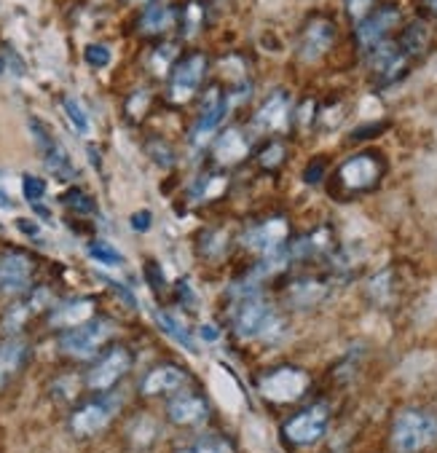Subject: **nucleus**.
Here are the masks:
<instances>
[{
  "instance_id": "f257e3e1",
  "label": "nucleus",
  "mask_w": 437,
  "mask_h": 453,
  "mask_svg": "<svg viewBox=\"0 0 437 453\" xmlns=\"http://www.w3.org/2000/svg\"><path fill=\"white\" fill-rule=\"evenodd\" d=\"M387 156L376 148L357 150L352 156H346L335 169H333V194L341 199H357L381 186V180L387 177Z\"/></svg>"
},
{
  "instance_id": "f03ea898",
  "label": "nucleus",
  "mask_w": 437,
  "mask_h": 453,
  "mask_svg": "<svg viewBox=\"0 0 437 453\" xmlns=\"http://www.w3.org/2000/svg\"><path fill=\"white\" fill-rule=\"evenodd\" d=\"M389 442L397 453H421L437 442V413L432 408H402L392 418Z\"/></svg>"
},
{
  "instance_id": "7ed1b4c3",
  "label": "nucleus",
  "mask_w": 437,
  "mask_h": 453,
  "mask_svg": "<svg viewBox=\"0 0 437 453\" xmlns=\"http://www.w3.org/2000/svg\"><path fill=\"white\" fill-rule=\"evenodd\" d=\"M234 330L242 338H274L285 330V322L264 296L249 293L234 309Z\"/></svg>"
},
{
  "instance_id": "20e7f679",
  "label": "nucleus",
  "mask_w": 437,
  "mask_h": 453,
  "mask_svg": "<svg viewBox=\"0 0 437 453\" xmlns=\"http://www.w3.org/2000/svg\"><path fill=\"white\" fill-rule=\"evenodd\" d=\"M116 333V325L108 317H92L75 327H67L59 335V351L65 357L73 359H89L95 354H100V349L111 341V335Z\"/></svg>"
},
{
  "instance_id": "39448f33",
  "label": "nucleus",
  "mask_w": 437,
  "mask_h": 453,
  "mask_svg": "<svg viewBox=\"0 0 437 453\" xmlns=\"http://www.w3.org/2000/svg\"><path fill=\"white\" fill-rule=\"evenodd\" d=\"M338 22L327 14H314L306 19V25L298 30V41H295V54L303 65H314L319 59H325L335 43H338Z\"/></svg>"
},
{
  "instance_id": "423d86ee",
  "label": "nucleus",
  "mask_w": 437,
  "mask_h": 453,
  "mask_svg": "<svg viewBox=\"0 0 437 453\" xmlns=\"http://www.w3.org/2000/svg\"><path fill=\"white\" fill-rule=\"evenodd\" d=\"M365 65H368V73H371V81L376 88H389L395 83H400L402 78H408V73L413 70V59L405 57V51L397 46L395 38L379 43L373 51H368L365 57Z\"/></svg>"
},
{
  "instance_id": "0eeeda50",
  "label": "nucleus",
  "mask_w": 437,
  "mask_h": 453,
  "mask_svg": "<svg viewBox=\"0 0 437 453\" xmlns=\"http://www.w3.org/2000/svg\"><path fill=\"white\" fill-rule=\"evenodd\" d=\"M402 27V9L397 4H392V0H387V4H381L373 14H368L360 25H355V49L365 57L368 51H373L379 43L395 38V33Z\"/></svg>"
},
{
  "instance_id": "6e6552de",
  "label": "nucleus",
  "mask_w": 437,
  "mask_h": 453,
  "mask_svg": "<svg viewBox=\"0 0 437 453\" xmlns=\"http://www.w3.org/2000/svg\"><path fill=\"white\" fill-rule=\"evenodd\" d=\"M210 70V59L204 51H191L183 59L174 62L169 81H166V95L174 105H183L188 100H194V95L202 88L204 78Z\"/></svg>"
},
{
  "instance_id": "1a4fd4ad",
  "label": "nucleus",
  "mask_w": 437,
  "mask_h": 453,
  "mask_svg": "<svg viewBox=\"0 0 437 453\" xmlns=\"http://www.w3.org/2000/svg\"><path fill=\"white\" fill-rule=\"evenodd\" d=\"M132 371V351L121 343L111 346L108 351H103L97 357V362L92 365L89 376H86V387L95 392H108L113 389L126 373Z\"/></svg>"
},
{
  "instance_id": "9d476101",
  "label": "nucleus",
  "mask_w": 437,
  "mask_h": 453,
  "mask_svg": "<svg viewBox=\"0 0 437 453\" xmlns=\"http://www.w3.org/2000/svg\"><path fill=\"white\" fill-rule=\"evenodd\" d=\"M231 111V95L223 92V86H210L207 95H204V103H202V113L196 116L194 121V129H191V142L199 148V145H207L212 140V134L220 129L223 119L228 116Z\"/></svg>"
},
{
  "instance_id": "9b49d317",
  "label": "nucleus",
  "mask_w": 437,
  "mask_h": 453,
  "mask_svg": "<svg viewBox=\"0 0 437 453\" xmlns=\"http://www.w3.org/2000/svg\"><path fill=\"white\" fill-rule=\"evenodd\" d=\"M327 426H330V411H327V405L317 403V405H309V408L298 411L295 416H290L285 421L282 432L293 445H314L325 437Z\"/></svg>"
},
{
  "instance_id": "f8f14e48",
  "label": "nucleus",
  "mask_w": 437,
  "mask_h": 453,
  "mask_svg": "<svg viewBox=\"0 0 437 453\" xmlns=\"http://www.w3.org/2000/svg\"><path fill=\"white\" fill-rule=\"evenodd\" d=\"M35 274V263L27 252L6 250L0 255V296H22Z\"/></svg>"
},
{
  "instance_id": "ddd939ff",
  "label": "nucleus",
  "mask_w": 437,
  "mask_h": 453,
  "mask_svg": "<svg viewBox=\"0 0 437 453\" xmlns=\"http://www.w3.org/2000/svg\"><path fill=\"white\" fill-rule=\"evenodd\" d=\"M30 134H33V140H35V145H38V150H41V156H43V161L49 166V172L54 177H59V180H73L75 166H73L67 150L59 145V140L46 129V124L41 119H30Z\"/></svg>"
},
{
  "instance_id": "4468645a",
  "label": "nucleus",
  "mask_w": 437,
  "mask_h": 453,
  "mask_svg": "<svg viewBox=\"0 0 437 453\" xmlns=\"http://www.w3.org/2000/svg\"><path fill=\"white\" fill-rule=\"evenodd\" d=\"M309 389V376L301 368H280L260 381V395L272 403H295Z\"/></svg>"
},
{
  "instance_id": "2eb2a0df",
  "label": "nucleus",
  "mask_w": 437,
  "mask_h": 453,
  "mask_svg": "<svg viewBox=\"0 0 437 453\" xmlns=\"http://www.w3.org/2000/svg\"><path fill=\"white\" fill-rule=\"evenodd\" d=\"M293 100L285 88H277L272 92L260 108L255 111L252 116V129L255 132H280V129H288L293 127Z\"/></svg>"
},
{
  "instance_id": "dca6fc26",
  "label": "nucleus",
  "mask_w": 437,
  "mask_h": 453,
  "mask_svg": "<svg viewBox=\"0 0 437 453\" xmlns=\"http://www.w3.org/2000/svg\"><path fill=\"white\" fill-rule=\"evenodd\" d=\"M116 411H119V403H111V397L108 400L83 403L70 416V432L75 437H95V434H100L111 424V418H113Z\"/></svg>"
},
{
  "instance_id": "f3484780",
  "label": "nucleus",
  "mask_w": 437,
  "mask_h": 453,
  "mask_svg": "<svg viewBox=\"0 0 437 453\" xmlns=\"http://www.w3.org/2000/svg\"><path fill=\"white\" fill-rule=\"evenodd\" d=\"M242 242H244L249 250L260 252V255H269V252H277V250L288 247L290 231H288V223H285L282 218H269V220H264V223H257V226L247 228L244 236H242Z\"/></svg>"
},
{
  "instance_id": "a211bd4d",
  "label": "nucleus",
  "mask_w": 437,
  "mask_h": 453,
  "mask_svg": "<svg viewBox=\"0 0 437 453\" xmlns=\"http://www.w3.org/2000/svg\"><path fill=\"white\" fill-rule=\"evenodd\" d=\"M166 416L178 426H196L210 418V403L199 392H180L166 403Z\"/></svg>"
},
{
  "instance_id": "6ab92c4d",
  "label": "nucleus",
  "mask_w": 437,
  "mask_h": 453,
  "mask_svg": "<svg viewBox=\"0 0 437 453\" xmlns=\"http://www.w3.org/2000/svg\"><path fill=\"white\" fill-rule=\"evenodd\" d=\"M327 296H330V285L322 277H298L290 282V288L285 293L288 306L295 311H309V309L319 306Z\"/></svg>"
},
{
  "instance_id": "aec40b11",
  "label": "nucleus",
  "mask_w": 437,
  "mask_h": 453,
  "mask_svg": "<svg viewBox=\"0 0 437 453\" xmlns=\"http://www.w3.org/2000/svg\"><path fill=\"white\" fill-rule=\"evenodd\" d=\"M395 41L405 51V57L418 62V59H424L432 51V27H429L426 19L416 17L410 22H402V27L397 30Z\"/></svg>"
},
{
  "instance_id": "412c9836",
  "label": "nucleus",
  "mask_w": 437,
  "mask_h": 453,
  "mask_svg": "<svg viewBox=\"0 0 437 453\" xmlns=\"http://www.w3.org/2000/svg\"><path fill=\"white\" fill-rule=\"evenodd\" d=\"M186 379H188V373L178 365H158L140 381V395L142 397L172 395L186 384Z\"/></svg>"
},
{
  "instance_id": "4be33fe9",
  "label": "nucleus",
  "mask_w": 437,
  "mask_h": 453,
  "mask_svg": "<svg viewBox=\"0 0 437 453\" xmlns=\"http://www.w3.org/2000/svg\"><path fill=\"white\" fill-rule=\"evenodd\" d=\"M30 359V343L22 335H9L0 341V389H4Z\"/></svg>"
},
{
  "instance_id": "5701e85b",
  "label": "nucleus",
  "mask_w": 437,
  "mask_h": 453,
  "mask_svg": "<svg viewBox=\"0 0 437 453\" xmlns=\"http://www.w3.org/2000/svg\"><path fill=\"white\" fill-rule=\"evenodd\" d=\"M249 150H252L249 137H247L242 129H236V127H231L228 132H223V134L218 137L215 148H212L215 161H218V164H223V166H231V164L244 161V158L249 156Z\"/></svg>"
},
{
  "instance_id": "b1692460",
  "label": "nucleus",
  "mask_w": 437,
  "mask_h": 453,
  "mask_svg": "<svg viewBox=\"0 0 437 453\" xmlns=\"http://www.w3.org/2000/svg\"><path fill=\"white\" fill-rule=\"evenodd\" d=\"M95 317V301L92 298H75L70 303H62L59 309L51 311V325L54 327H75L86 319Z\"/></svg>"
},
{
  "instance_id": "393cba45",
  "label": "nucleus",
  "mask_w": 437,
  "mask_h": 453,
  "mask_svg": "<svg viewBox=\"0 0 437 453\" xmlns=\"http://www.w3.org/2000/svg\"><path fill=\"white\" fill-rule=\"evenodd\" d=\"M174 22H178V12H174L169 4H150L140 17V30L148 35H161Z\"/></svg>"
},
{
  "instance_id": "a878e982",
  "label": "nucleus",
  "mask_w": 437,
  "mask_h": 453,
  "mask_svg": "<svg viewBox=\"0 0 437 453\" xmlns=\"http://www.w3.org/2000/svg\"><path fill=\"white\" fill-rule=\"evenodd\" d=\"M288 156H290L288 142H285V140H277V137L266 140L264 145H260V148L255 150V161L260 164V169H269V172L280 169V166L288 161Z\"/></svg>"
},
{
  "instance_id": "bb28decb",
  "label": "nucleus",
  "mask_w": 437,
  "mask_h": 453,
  "mask_svg": "<svg viewBox=\"0 0 437 453\" xmlns=\"http://www.w3.org/2000/svg\"><path fill=\"white\" fill-rule=\"evenodd\" d=\"M397 290V277H395V268H381L379 274H373L368 280V296L376 298L379 303H387L395 298Z\"/></svg>"
},
{
  "instance_id": "cd10ccee",
  "label": "nucleus",
  "mask_w": 437,
  "mask_h": 453,
  "mask_svg": "<svg viewBox=\"0 0 437 453\" xmlns=\"http://www.w3.org/2000/svg\"><path fill=\"white\" fill-rule=\"evenodd\" d=\"M156 322H158V327L172 338V341H178L180 346H186L188 351H196V343H194V338H191V333H188V327L183 325V322H178L172 314H166V311H156Z\"/></svg>"
},
{
  "instance_id": "c85d7f7f",
  "label": "nucleus",
  "mask_w": 437,
  "mask_h": 453,
  "mask_svg": "<svg viewBox=\"0 0 437 453\" xmlns=\"http://www.w3.org/2000/svg\"><path fill=\"white\" fill-rule=\"evenodd\" d=\"M178 453H236V448H234V440L231 437L210 434V437H202V440L180 448Z\"/></svg>"
},
{
  "instance_id": "c756f323",
  "label": "nucleus",
  "mask_w": 437,
  "mask_h": 453,
  "mask_svg": "<svg viewBox=\"0 0 437 453\" xmlns=\"http://www.w3.org/2000/svg\"><path fill=\"white\" fill-rule=\"evenodd\" d=\"M145 153L158 166H172L174 161H178V153H174V148L166 140H161V137H148L145 140Z\"/></svg>"
},
{
  "instance_id": "7c9ffc66",
  "label": "nucleus",
  "mask_w": 437,
  "mask_h": 453,
  "mask_svg": "<svg viewBox=\"0 0 437 453\" xmlns=\"http://www.w3.org/2000/svg\"><path fill=\"white\" fill-rule=\"evenodd\" d=\"M381 6V0H343V14L352 25H360L368 14H373Z\"/></svg>"
},
{
  "instance_id": "2f4dec72",
  "label": "nucleus",
  "mask_w": 437,
  "mask_h": 453,
  "mask_svg": "<svg viewBox=\"0 0 437 453\" xmlns=\"http://www.w3.org/2000/svg\"><path fill=\"white\" fill-rule=\"evenodd\" d=\"M62 202H65L73 212H78V215H92V212L97 210V202H95L89 194H86V191H80V188H70V191H65Z\"/></svg>"
},
{
  "instance_id": "473e14b6",
  "label": "nucleus",
  "mask_w": 437,
  "mask_h": 453,
  "mask_svg": "<svg viewBox=\"0 0 437 453\" xmlns=\"http://www.w3.org/2000/svg\"><path fill=\"white\" fill-rule=\"evenodd\" d=\"M389 129V121H368V124H360L349 132V142H371V140H379L384 132Z\"/></svg>"
},
{
  "instance_id": "72a5a7b5",
  "label": "nucleus",
  "mask_w": 437,
  "mask_h": 453,
  "mask_svg": "<svg viewBox=\"0 0 437 453\" xmlns=\"http://www.w3.org/2000/svg\"><path fill=\"white\" fill-rule=\"evenodd\" d=\"M62 108H65V113H67V119H70V124L75 127L78 134H86V132H89V116H86V111L80 108L78 100L65 97V100H62Z\"/></svg>"
},
{
  "instance_id": "f704fd0d",
  "label": "nucleus",
  "mask_w": 437,
  "mask_h": 453,
  "mask_svg": "<svg viewBox=\"0 0 437 453\" xmlns=\"http://www.w3.org/2000/svg\"><path fill=\"white\" fill-rule=\"evenodd\" d=\"M89 255H92L95 260L105 263V265H121V263H124V255H121L116 247H111L108 242H103V239H95V242L89 244Z\"/></svg>"
},
{
  "instance_id": "c9c22d12",
  "label": "nucleus",
  "mask_w": 437,
  "mask_h": 453,
  "mask_svg": "<svg viewBox=\"0 0 437 453\" xmlns=\"http://www.w3.org/2000/svg\"><path fill=\"white\" fill-rule=\"evenodd\" d=\"M202 242H204V255L207 257H220L226 250H228V242H226V236H223V231H215V228H207L204 231V236H202Z\"/></svg>"
},
{
  "instance_id": "e433bc0d",
  "label": "nucleus",
  "mask_w": 437,
  "mask_h": 453,
  "mask_svg": "<svg viewBox=\"0 0 437 453\" xmlns=\"http://www.w3.org/2000/svg\"><path fill=\"white\" fill-rule=\"evenodd\" d=\"M22 194L30 204H38L43 196H46V180L43 177H35V174H25L22 180Z\"/></svg>"
},
{
  "instance_id": "4c0bfd02",
  "label": "nucleus",
  "mask_w": 437,
  "mask_h": 453,
  "mask_svg": "<svg viewBox=\"0 0 437 453\" xmlns=\"http://www.w3.org/2000/svg\"><path fill=\"white\" fill-rule=\"evenodd\" d=\"M83 57L92 67H108L111 65V49L105 43H89L83 51Z\"/></svg>"
},
{
  "instance_id": "58836bf2",
  "label": "nucleus",
  "mask_w": 437,
  "mask_h": 453,
  "mask_svg": "<svg viewBox=\"0 0 437 453\" xmlns=\"http://www.w3.org/2000/svg\"><path fill=\"white\" fill-rule=\"evenodd\" d=\"M325 172H327L325 158H314V161L303 169V183H306V186H319L322 180H325Z\"/></svg>"
},
{
  "instance_id": "ea45409f",
  "label": "nucleus",
  "mask_w": 437,
  "mask_h": 453,
  "mask_svg": "<svg viewBox=\"0 0 437 453\" xmlns=\"http://www.w3.org/2000/svg\"><path fill=\"white\" fill-rule=\"evenodd\" d=\"M416 9H418L421 19L437 25V0H416Z\"/></svg>"
},
{
  "instance_id": "a19ab883",
  "label": "nucleus",
  "mask_w": 437,
  "mask_h": 453,
  "mask_svg": "<svg viewBox=\"0 0 437 453\" xmlns=\"http://www.w3.org/2000/svg\"><path fill=\"white\" fill-rule=\"evenodd\" d=\"M150 223H153V215H150L148 210H140V212H134V215H132V228H134V231H140V234L150 231Z\"/></svg>"
},
{
  "instance_id": "79ce46f5",
  "label": "nucleus",
  "mask_w": 437,
  "mask_h": 453,
  "mask_svg": "<svg viewBox=\"0 0 437 453\" xmlns=\"http://www.w3.org/2000/svg\"><path fill=\"white\" fill-rule=\"evenodd\" d=\"M22 234H27V236H38L41 234V228H38V223H33V220H27V218H17V223H14Z\"/></svg>"
},
{
  "instance_id": "37998d69",
  "label": "nucleus",
  "mask_w": 437,
  "mask_h": 453,
  "mask_svg": "<svg viewBox=\"0 0 437 453\" xmlns=\"http://www.w3.org/2000/svg\"><path fill=\"white\" fill-rule=\"evenodd\" d=\"M199 338L207 341V343H215V341L220 338V333H218L215 325H202V327H199Z\"/></svg>"
},
{
  "instance_id": "c03bdc74",
  "label": "nucleus",
  "mask_w": 437,
  "mask_h": 453,
  "mask_svg": "<svg viewBox=\"0 0 437 453\" xmlns=\"http://www.w3.org/2000/svg\"><path fill=\"white\" fill-rule=\"evenodd\" d=\"M0 204H4V207H12V199H9L4 191H0Z\"/></svg>"
},
{
  "instance_id": "a18cd8bd",
  "label": "nucleus",
  "mask_w": 437,
  "mask_h": 453,
  "mask_svg": "<svg viewBox=\"0 0 437 453\" xmlns=\"http://www.w3.org/2000/svg\"><path fill=\"white\" fill-rule=\"evenodd\" d=\"M4 70H6V59L0 57V75H4Z\"/></svg>"
},
{
  "instance_id": "49530a36",
  "label": "nucleus",
  "mask_w": 437,
  "mask_h": 453,
  "mask_svg": "<svg viewBox=\"0 0 437 453\" xmlns=\"http://www.w3.org/2000/svg\"><path fill=\"white\" fill-rule=\"evenodd\" d=\"M0 231H4V226H0Z\"/></svg>"
},
{
  "instance_id": "de8ad7c7",
  "label": "nucleus",
  "mask_w": 437,
  "mask_h": 453,
  "mask_svg": "<svg viewBox=\"0 0 437 453\" xmlns=\"http://www.w3.org/2000/svg\"><path fill=\"white\" fill-rule=\"evenodd\" d=\"M142 4H148V0H142Z\"/></svg>"
}]
</instances>
